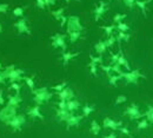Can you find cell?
<instances>
[{
  "label": "cell",
  "mask_w": 153,
  "mask_h": 138,
  "mask_svg": "<svg viewBox=\"0 0 153 138\" xmlns=\"http://www.w3.org/2000/svg\"><path fill=\"white\" fill-rule=\"evenodd\" d=\"M6 80H7V79L5 78V76H4V75H2V72L0 71V84L5 85V84H6Z\"/></svg>",
  "instance_id": "cell-52"
},
{
  "label": "cell",
  "mask_w": 153,
  "mask_h": 138,
  "mask_svg": "<svg viewBox=\"0 0 153 138\" xmlns=\"http://www.w3.org/2000/svg\"><path fill=\"white\" fill-rule=\"evenodd\" d=\"M112 72H115L118 76H121V75H123V71H121V69H120V65H118V64L112 65Z\"/></svg>",
  "instance_id": "cell-44"
},
{
  "label": "cell",
  "mask_w": 153,
  "mask_h": 138,
  "mask_svg": "<svg viewBox=\"0 0 153 138\" xmlns=\"http://www.w3.org/2000/svg\"><path fill=\"white\" fill-rule=\"evenodd\" d=\"M106 50H107V47L105 45V41H102V40H99L94 45V51L98 53V56H102V53H105Z\"/></svg>",
  "instance_id": "cell-20"
},
{
  "label": "cell",
  "mask_w": 153,
  "mask_h": 138,
  "mask_svg": "<svg viewBox=\"0 0 153 138\" xmlns=\"http://www.w3.org/2000/svg\"><path fill=\"white\" fill-rule=\"evenodd\" d=\"M44 2H45V6L46 7H51V6H54L56 5L57 0H44Z\"/></svg>",
  "instance_id": "cell-48"
},
{
  "label": "cell",
  "mask_w": 153,
  "mask_h": 138,
  "mask_svg": "<svg viewBox=\"0 0 153 138\" xmlns=\"http://www.w3.org/2000/svg\"><path fill=\"white\" fill-rule=\"evenodd\" d=\"M21 103H22V98H21L20 93L8 95V96H7V104H6V105L14 106V107H19Z\"/></svg>",
  "instance_id": "cell-15"
},
{
  "label": "cell",
  "mask_w": 153,
  "mask_h": 138,
  "mask_svg": "<svg viewBox=\"0 0 153 138\" xmlns=\"http://www.w3.org/2000/svg\"><path fill=\"white\" fill-rule=\"evenodd\" d=\"M123 1H124V4H125L128 8L132 10L134 6H135V1H137V0H123Z\"/></svg>",
  "instance_id": "cell-45"
},
{
  "label": "cell",
  "mask_w": 153,
  "mask_h": 138,
  "mask_svg": "<svg viewBox=\"0 0 153 138\" xmlns=\"http://www.w3.org/2000/svg\"><path fill=\"white\" fill-rule=\"evenodd\" d=\"M71 113H72V112H70V111H67V110H60V109H58L57 111H56V116H57L61 122H66L67 118L71 116Z\"/></svg>",
  "instance_id": "cell-21"
},
{
  "label": "cell",
  "mask_w": 153,
  "mask_h": 138,
  "mask_svg": "<svg viewBox=\"0 0 153 138\" xmlns=\"http://www.w3.org/2000/svg\"><path fill=\"white\" fill-rule=\"evenodd\" d=\"M94 110H96V107H94V105H90V104H85V105L82 106V117H85V118H87V117H90V115H91L92 112H94Z\"/></svg>",
  "instance_id": "cell-22"
},
{
  "label": "cell",
  "mask_w": 153,
  "mask_h": 138,
  "mask_svg": "<svg viewBox=\"0 0 153 138\" xmlns=\"http://www.w3.org/2000/svg\"><path fill=\"white\" fill-rule=\"evenodd\" d=\"M80 56V52H62L61 53V60H62V66L67 67L70 61L72 59H74L76 57Z\"/></svg>",
  "instance_id": "cell-14"
},
{
  "label": "cell",
  "mask_w": 153,
  "mask_h": 138,
  "mask_svg": "<svg viewBox=\"0 0 153 138\" xmlns=\"http://www.w3.org/2000/svg\"><path fill=\"white\" fill-rule=\"evenodd\" d=\"M0 71H2V65H1V63H0Z\"/></svg>",
  "instance_id": "cell-55"
},
{
  "label": "cell",
  "mask_w": 153,
  "mask_h": 138,
  "mask_svg": "<svg viewBox=\"0 0 153 138\" xmlns=\"http://www.w3.org/2000/svg\"><path fill=\"white\" fill-rule=\"evenodd\" d=\"M80 37H81V32H71V33H68V38H70L71 43H76L78 40L80 39Z\"/></svg>",
  "instance_id": "cell-31"
},
{
  "label": "cell",
  "mask_w": 153,
  "mask_h": 138,
  "mask_svg": "<svg viewBox=\"0 0 153 138\" xmlns=\"http://www.w3.org/2000/svg\"><path fill=\"white\" fill-rule=\"evenodd\" d=\"M5 104V98H4V90L0 89V105Z\"/></svg>",
  "instance_id": "cell-50"
},
{
  "label": "cell",
  "mask_w": 153,
  "mask_h": 138,
  "mask_svg": "<svg viewBox=\"0 0 153 138\" xmlns=\"http://www.w3.org/2000/svg\"><path fill=\"white\" fill-rule=\"evenodd\" d=\"M13 25H14V27L17 28V31H18L19 34L26 33V34H28V36H32V31L30 30V27H28V25H27V20L25 19V18H20V19L18 20V21H16Z\"/></svg>",
  "instance_id": "cell-8"
},
{
  "label": "cell",
  "mask_w": 153,
  "mask_h": 138,
  "mask_svg": "<svg viewBox=\"0 0 153 138\" xmlns=\"http://www.w3.org/2000/svg\"><path fill=\"white\" fill-rule=\"evenodd\" d=\"M117 64L120 65V66H124L127 71H131V66H130V64H128V60L125 58V54H124L123 48H121L120 45H119V59H118V63H117Z\"/></svg>",
  "instance_id": "cell-17"
},
{
  "label": "cell",
  "mask_w": 153,
  "mask_h": 138,
  "mask_svg": "<svg viewBox=\"0 0 153 138\" xmlns=\"http://www.w3.org/2000/svg\"><path fill=\"white\" fill-rule=\"evenodd\" d=\"M118 59H119V52L115 53V54H112V53H111V63H110V65L117 64V63H118Z\"/></svg>",
  "instance_id": "cell-46"
},
{
  "label": "cell",
  "mask_w": 153,
  "mask_h": 138,
  "mask_svg": "<svg viewBox=\"0 0 153 138\" xmlns=\"http://www.w3.org/2000/svg\"><path fill=\"white\" fill-rule=\"evenodd\" d=\"M104 138H117V135H115L114 132H111L110 135H106V136H104Z\"/></svg>",
  "instance_id": "cell-53"
},
{
  "label": "cell",
  "mask_w": 153,
  "mask_h": 138,
  "mask_svg": "<svg viewBox=\"0 0 153 138\" xmlns=\"http://www.w3.org/2000/svg\"><path fill=\"white\" fill-rule=\"evenodd\" d=\"M24 12H25V8L24 7H16L13 10V16L17 17V18H22L24 17Z\"/></svg>",
  "instance_id": "cell-34"
},
{
  "label": "cell",
  "mask_w": 153,
  "mask_h": 138,
  "mask_svg": "<svg viewBox=\"0 0 153 138\" xmlns=\"http://www.w3.org/2000/svg\"><path fill=\"white\" fill-rule=\"evenodd\" d=\"M65 1H66V2H67V4H68V2H71V1H72V0H65Z\"/></svg>",
  "instance_id": "cell-56"
},
{
  "label": "cell",
  "mask_w": 153,
  "mask_h": 138,
  "mask_svg": "<svg viewBox=\"0 0 153 138\" xmlns=\"http://www.w3.org/2000/svg\"><path fill=\"white\" fill-rule=\"evenodd\" d=\"M51 14L53 16V18L56 20H59V21H60V19L65 16V8H64V7H60V8H58L56 11H51Z\"/></svg>",
  "instance_id": "cell-24"
},
{
  "label": "cell",
  "mask_w": 153,
  "mask_h": 138,
  "mask_svg": "<svg viewBox=\"0 0 153 138\" xmlns=\"http://www.w3.org/2000/svg\"><path fill=\"white\" fill-rule=\"evenodd\" d=\"M36 4H37V6H38L40 10H44V8H45V2H44V0H36Z\"/></svg>",
  "instance_id": "cell-49"
},
{
  "label": "cell",
  "mask_w": 153,
  "mask_h": 138,
  "mask_svg": "<svg viewBox=\"0 0 153 138\" xmlns=\"http://www.w3.org/2000/svg\"><path fill=\"white\" fill-rule=\"evenodd\" d=\"M82 118H84L82 115H81V116H76V115L71 113V116H70V117L67 118V120L65 122V123H66V130L70 131V129H71L72 126H79V124H80V122H81Z\"/></svg>",
  "instance_id": "cell-12"
},
{
  "label": "cell",
  "mask_w": 153,
  "mask_h": 138,
  "mask_svg": "<svg viewBox=\"0 0 153 138\" xmlns=\"http://www.w3.org/2000/svg\"><path fill=\"white\" fill-rule=\"evenodd\" d=\"M58 109H60V110H67V105H66V101H64V100H60V101L58 103Z\"/></svg>",
  "instance_id": "cell-47"
},
{
  "label": "cell",
  "mask_w": 153,
  "mask_h": 138,
  "mask_svg": "<svg viewBox=\"0 0 153 138\" xmlns=\"http://www.w3.org/2000/svg\"><path fill=\"white\" fill-rule=\"evenodd\" d=\"M2 32V25H1V22H0V33Z\"/></svg>",
  "instance_id": "cell-54"
},
{
  "label": "cell",
  "mask_w": 153,
  "mask_h": 138,
  "mask_svg": "<svg viewBox=\"0 0 153 138\" xmlns=\"http://www.w3.org/2000/svg\"><path fill=\"white\" fill-rule=\"evenodd\" d=\"M66 31H67V34L71 32H82L84 31V26L81 25L79 17H76V16L68 17L67 24H66Z\"/></svg>",
  "instance_id": "cell-2"
},
{
  "label": "cell",
  "mask_w": 153,
  "mask_h": 138,
  "mask_svg": "<svg viewBox=\"0 0 153 138\" xmlns=\"http://www.w3.org/2000/svg\"><path fill=\"white\" fill-rule=\"evenodd\" d=\"M152 0H137L135 1V6L139 7V10L141 11L143 16L146 18L147 17V5L151 2Z\"/></svg>",
  "instance_id": "cell-18"
},
{
  "label": "cell",
  "mask_w": 153,
  "mask_h": 138,
  "mask_svg": "<svg viewBox=\"0 0 153 138\" xmlns=\"http://www.w3.org/2000/svg\"><path fill=\"white\" fill-rule=\"evenodd\" d=\"M120 79H121V76L112 75V76L108 77V83H110V85H112V86H117V85H118V81H119Z\"/></svg>",
  "instance_id": "cell-32"
},
{
  "label": "cell",
  "mask_w": 153,
  "mask_h": 138,
  "mask_svg": "<svg viewBox=\"0 0 153 138\" xmlns=\"http://www.w3.org/2000/svg\"><path fill=\"white\" fill-rule=\"evenodd\" d=\"M130 39H131V34H128L127 32H119L118 36H117V41L118 43H121V41L128 43Z\"/></svg>",
  "instance_id": "cell-26"
},
{
  "label": "cell",
  "mask_w": 153,
  "mask_h": 138,
  "mask_svg": "<svg viewBox=\"0 0 153 138\" xmlns=\"http://www.w3.org/2000/svg\"><path fill=\"white\" fill-rule=\"evenodd\" d=\"M117 28L119 30V32H128V31H130V26H128V24L123 22V21L117 24Z\"/></svg>",
  "instance_id": "cell-30"
},
{
  "label": "cell",
  "mask_w": 153,
  "mask_h": 138,
  "mask_svg": "<svg viewBox=\"0 0 153 138\" xmlns=\"http://www.w3.org/2000/svg\"><path fill=\"white\" fill-rule=\"evenodd\" d=\"M145 117H146V119H147L151 124H153V106L152 105H149V106H147V111L145 112Z\"/></svg>",
  "instance_id": "cell-29"
},
{
  "label": "cell",
  "mask_w": 153,
  "mask_h": 138,
  "mask_svg": "<svg viewBox=\"0 0 153 138\" xmlns=\"http://www.w3.org/2000/svg\"><path fill=\"white\" fill-rule=\"evenodd\" d=\"M25 73V71L22 70V69H14V70H12L11 72H10V75H8V80L11 81V83H18L20 81L21 79H22V75Z\"/></svg>",
  "instance_id": "cell-13"
},
{
  "label": "cell",
  "mask_w": 153,
  "mask_h": 138,
  "mask_svg": "<svg viewBox=\"0 0 153 138\" xmlns=\"http://www.w3.org/2000/svg\"><path fill=\"white\" fill-rule=\"evenodd\" d=\"M67 19H68V18H66L65 16H64V17L60 19V27H64V26L67 24Z\"/></svg>",
  "instance_id": "cell-51"
},
{
  "label": "cell",
  "mask_w": 153,
  "mask_h": 138,
  "mask_svg": "<svg viewBox=\"0 0 153 138\" xmlns=\"http://www.w3.org/2000/svg\"><path fill=\"white\" fill-rule=\"evenodd\" d=\"M8 8H10L8 4H0V14H7Z\"/></svg>",
  "instance_id": "cell-43"
},
{
  "label": "cell",
  "mask_w": 153,
  "mask_h": 138,
  "mask_svg": "<svg viewBox=\"0 0 153 138\" xmlns=\"http://www.w3.org/2000/svg\"><path fill=\"white\" fill-rule=\"evenodd\" d=\"M18 107H14V106H10V105H6L5 107H2L0 110V122L2 123H7L8 120H11L12 118H14L18 113Z\"/></svg>",
  "instance_id": "cell-4"
},
{
  "label": "cell",
  "mask_w": 153,
  "mask_h": 138,
  "mask_svg": "<svg viewBox=\"0 0 153 138\" xmlns=\"http://www.w3.org/2000/svg\"><path fill=\"white\" fill-rule=\"evenodd\" d=\"M126 17H127L126 14H120V13H115L114 17H113V24H118V22H121V21L125 19Z\"/></svg>",
  "instance_id": "cell-38"
},
{
  "label": "cell",
  "mask_w": 153,
  "mask_h": 138,
  "mask_svg": "<svg viewBox=\"0 0 153 138\" xmlns=\"http://www.w3.org/2000/svg\"><path fill=\"white\" fill-rule=\"evenodd\" d=\"M67 84H68V83H67L66 80H64V81H61L60 84L52 86L51 89H52V90H54V91H57V92H60V91H62L65 87H67Z\"/></svg>",
  "instance_id": "cell-33"
},
{
  "label": "cell",
  "mask_w": 153,
  "mask_h": 138,
  "mask_svg": "<svg viewBox=\"0 0 153 138\" xmlns=\"http://www.w3.org/2000/svg\"><path fill=\"white\" fill-rule=\"evenodd\" d=\"M120 126H123V120H119V122H115L112 118L110 117H106L104 118V122H102V128L105 129H111V130H118Z\"/></svg>",
  "instance_id": "cell-10"
},
{
  "label": "cell",
  "mask_w": 153,
  "mask_h": 138,
  "mask_svg": "<svg viewBox=\"0 0 153 138\" xmlns=\"http://www.w3.org/2000/svg\"><path fill=\"white\" fill-rule=\"evenodd\" d=\"M5 124L7 126H11L14 131H21L22 130V126L26 124V117H25V115H17L14 118L8 120Z\"/></svg>",
  "instance_id": "cell-6"
},
{
  "label": "cell",
  "mask_w": 153,
  "mask_h": 138,
  "mask_svg": "<svg viewBox=\"0 0 153 138\" xmlns=\"http://www.w3.org/2000/svg\"><path fill=\"white\" fill-rule=\"evenodd\" d=\"M32 93L34 95V97H33V101L36 103V105H39V106H40V105L46 104L50 99L53 97V93H52V92H50V91H48V89H47L46 86L36 89Z\"/></svg>",
  "instance_id": "cell-1"
},
{
  "label": "cell",
  "mask_w": 153,
  "mask_h": 138,
  "mask_svg": "<svg viewBox=\"0 0 153 138\" xmlns=\"http://www.w3.org/2000/svg\"><path fill=\"white\" fill-rule=\"evenodd\" d=\"M121 78L125 79L127 84H134V85H137L139 78L146 79V76H144L139 70H131L128 72H123Z\"/></svg>",
  "instance_id": "cell-3"
},
{
  "label": "cell",
  "mask_w": 153,
  "mask_h": 138,
  "mask_svg": "<svg viewBox=\"0 0 153 138\" xmlns=\"http://www.w3.org/2000/svg\"><path fill=\"white\" fill-rule=\"evenodd\" d=\"M27 116H30L31 118H33V119L45 120L44 115H42V113H41V111H40V106H39V105H34V106H32V107L27 111Z\"/></svg>",
  "instance_id": "cell-16"
},
{
  "label": "cell",
  "mask_w": 153,
  "mask_h": 138,
  "mask_svg": "<svg viewBox=\"0 0 153 138\" xmlns=\"http://www.w3.org/2000/svg\"><path fill=\"white\" fill-rule=\"evenodd\" d=\"M58 97L60 100H64V101H67V100H71V99H74V92H73V90L71 89V87H65L62 91H60V92H58L57 93Z\"/></svg>",
  "instance_id": "cell-11"
},
{
  "label": "cell",
  "mask_w": 153,
  "mask_h": 138,
  "mask_svg": "<svg viewBox=\"0 0 153 138\" xmlns=\"http://www.w3.org/2000/svg\"><path fill=\"white\" fill-rule=\"evenodd\" d=\"M125 115H127V116L130 117V119H132V120L140 119L141 117L145 116V115H143V113L140 112L139 106H138L137 104H134V103H132L130 106L126 107V110H125Z\"/></svg>",
  "instance_id": "cell-7"
},
{
  "label": "cell",
  "mask_w": 153,
  "mask_h": 138,
  "mask_svg": "<svg viewBox=\"0 0 153 138\" xmlns=\"http://www.w3.org/2000/svg\"><path fill=\"white\" fill-rule=\"evenodd\" d=\"M66 105H67V111H70L72 113L80 109V103H79V100H76V99L67 100L66 101Z\"/></svg>",
  "instance_id": "cell-19"
},
{
  "label": "cell",
  "mask_w": 153,
  "mask_h": 138,
  "mask_svg": "<svg viewBox=\"0 0 153 138\" xmlns=\"http://www.w3.org/2000/svg\"><path fill=\"white\" fill-rule=\"evenodd\" d=\"M125 101H127V97L125 96V95H119L117 99H115L114 104L115 105H119V104H123V103H125Z\"/></svg>",
  "instance_id": "cell-42"
},
{
  "label": "cell",
  "mask_w": 153,
  "mask_h": 138,
  "mask_svg": "<svg viewBox=\"0 0 153 138\" xmlns=\"http://www.w3.org/2000/svg\"><path fill=\"white\" fill-rule=\"evenodd\" d=\"M51 44L54 48H61L62 52H66L67 45H66V34L62 33H56L54 36L51 37Z\"/></svg>",
  "instance_id": "cell-5"
},
{
  "label": "cell",
  "mask_w": 153,
  "mask_h": 138,
  "mask_svg": "<svg viewBox=\"0 0 153 138\" xmlns=\"http://www.w3.org/2000/svg\"><path fill=\"white\" fill-rule=\"evenodd\" d=\"M88 67H90V71H91L92 76L97 77V76H98V72H97V67H98V65L94 64V63H92V61H90V63H88Z\"/></svg>",
  "instance_id": "cell-39"
},
{
  "label": "cell",
  "mask_w": 153,
  "mask_h": 138,
  "mask_svg": "<svg viewBox=\"0 0 153 138\" xmlns=\"http://www.w3.org/2000/svg\"><path fill=\"white\" fill-rule=\"evenodd\" d=\"M150 125V122L147 119H141L139 120V123L137 124V130H144V129H147Z\"/></svg>",
  "instance_id": "cell-28"
},
{
  "label": "cell",
  "mask_w": 153,
  "mask_h": 138,
  "mask_svg": "<svg viewBox=\"0 0 153 138\" xmlns=\"http://www.w3.org/2000/svg\"><path fill=\"white\" fill-rule=\"evenodd\" d=\"M107 11V4L102 0L99 1V5H97L96 7L93 8V13H94V20L99 21L100 18L104 16V13Z\"/></svg>",
  "instance_id": "cell-9"
},
{
  "label": "cell",
  "mask_w": 153,
  "mask_h": 138,
  "mask_svg": "<svg viewBox=\"0 0 153 138\" xmlns=\"http://www.w3.org/2000/svg\"><path fill=\"white\" fill-rule=\"evenodd\" d=\"M100 28L105 31V34H106L107 38H108V37H111V36L113 34V31L117 28V25H115V24H112V25H108V26H100Z\"/></svg>",
  "instance_id": "cell-25"
},
{
  "label": "cell",
  "mask_w": 153,
  "mask_h": 138,
  "mask_svg": "<svg viewBox=\"0 0 153 138\" xmlns=\"http://www.w3.org/2000/svg\"><path fill=\"white\" fill-rule=\"evenodd\" d=\"M100 69H101V71L105 72L108 77L112 76V73H111V72H112V65H104V64H101V65H100Z\"/></svg>",
  "instance_id": "cell-37"
},
{
  "label": "cell",
  "mask_w": 153,
  "mask_h": 138,
  "mask_svg": "<svg viewBox=\"0 0 153 138\" xmlns=\"http://www.w3.org/2000/svg\"><path fill=\"white\" fill-rule=\"evenodd\" d=\"M101 125L97 122V120H92L91 122V132L94 135V136H98L99 134H100V131H101Z\"/></svg>",
  "instance_id": "cell-23"
},
{
  "label": "cell",
  "mask_w": 153,
  "mask_h": 138,
  "mask_svg": "<svg viewBox=\"0 0 153 138\" xmlns=\"http://www.w3.org/2000/svg\"><path fill=\"white\" fill-rule=\"evenodd\" d=\"M22 80L26 83V85L30 87L31 92H33L36 90V83H34V79L32 77H22Z\"/></svg>",
  "instance_id": "cell-27"
},
{
  "label": "cell",
  "mask_w": 153,
  "mask_h": 138,
  "mask_svg": "<svg viewBox=\"0 0 153 138\" xmlns=\"http://www.w3.org/2000/svg\"><path fill=\"white\" fill-rule=\"evenodd\" d=\"M8 89H10V90L16 91V93H20L21 85H20L19 83H11V85H10V87H8Z\"/></svg>",
  "instance_id": "cell-40"
},
{
  "label": "cell",
  "mask_w": 153,
  "mask_h": 138,
  "mask_svg": "<svg viewBox=\"0 0 153 138\" xmlns=\"http://www.w3.org/2000/svg\"><path fill=\"white\" fill-rule=\"evenodd\" d=\"M115 41H117V37L112 34L111 37H108L107 39L105 40V45H106V47H107V48H110V47H112V46L114 45Z\"/></svg>",
  "instance_id": "cell-36"
},
{
  "label": "cell",
  "mask_w": 153,
  "mask_h": 138,
  "mask_svg": "<svg viewBox=\"0 0 153 138\" xmlns=\"http://www.w3.org/2000/svg\"><path fill=\"white\" fill-rule=\"evenodd\" d=\"M123 135H126V136H128L130 138H133V136H132V134H131V131L126 128V126H120L119 129H118Z\"/></svg>",
  "instance_id": "cell-41"
},
{
  "label": "cell",
  "mask_w": 153,
  "mask_h": 138,
  "mask_svg": "<svg viewBox=\"0 0 153 138\" xmlns=\"http://www.w3.org/2000/svg\"><path fill=\"white\" fill-rule=\"evenodd\" d=\"M90 61H92V63H94L97 65H101L102 63H104V58H102V56H92V54H90Z\"/></svg>",
  "instance_id": "cell-35"
}]
</instances>
